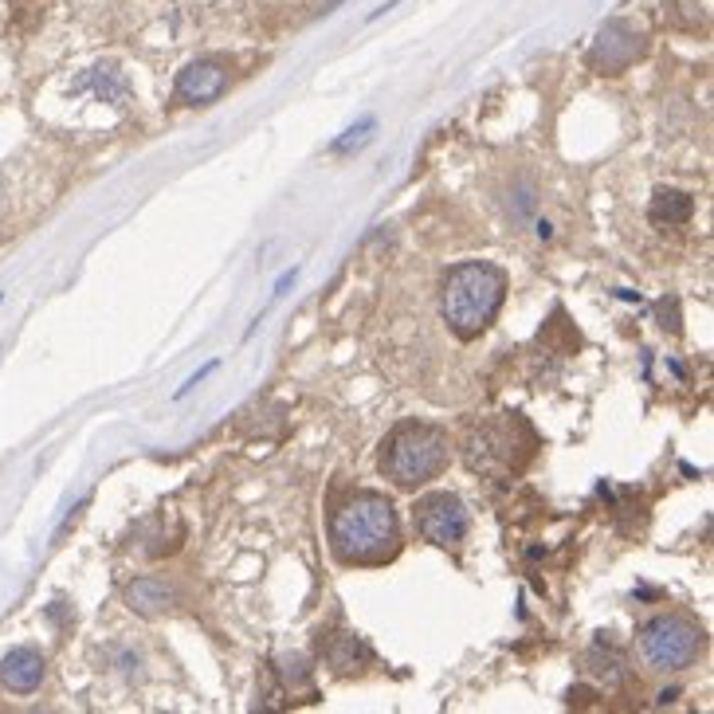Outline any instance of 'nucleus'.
<instances>
[{"label":"nucleus","instance_id":"nucleus-3","mask_svg":"<svg viewBox=\"0 0 714 714\" xmlns=\"http://www.w3.org/2000/svg\"><path fill=\"white\" fill-rule=\"evenodd\" d=\"M381 468L397 487H424L448 468V436L432 424H400L388 436Z\"/></svg>","mask_w":714,"mask_h":714},{"label":"nucleus","instance_id":"nucleus-15","mask_svg":"<svg viewBox=\"0 0 714 714\" xmlns=\"http://www.w3.org/2000/svg\"><path fill=\"white\" fill-rule=\"evenodd\" d=\"M393 4H397V0H388V4H385V9H393Z\"/></svg>","mask_w":714,"mask_h":714},{"label":"nucleus","instance_id":"nucleus-7","mask_svg":"<svg viewBox=\"0 0 714 714\" xmlns=\"http://www.w3.org/2000/svg\"><path fill=\"white\" fill-rule=\"evenodd\" d=\"M228 72L216 60H196L189 63L181 75H177V99L189 102V106H208L225 94Z\"/></svg>","mask_w":714,"mask_h":714},{"label":"nucleus","instance_id":"nucleus-9","mask_svg":"<svg viewBox=\"0 0 714 714\" xmlns=\"http://www.w3.org/2000/svg\"><path fill=\"white\" fill-rule=\"evenodd\" d=\"M174 601H177L174 585L157 582V577H138V582L126 589V604H130L138 616H157V612H165Z\"/></svg>","mask_w":714,"mask_h":714},{"label":"nucleus","instance_id":"nucleus-6","mask_svg":"<svg viewBox=\"0 0 714 714\" xmlns=\"http://www.w3.org/2000/svg\"><path fill=\"white\" fill-rule=\"evenodd\" d=\"M640 36L624 21H609L601 31H597V40H592V51H589V63L592 72L601 75H621L624 67H633L636 55H640Z\"/></svg>","mask_w":714,"mask_h":714},{"label":"nucleus","instance_id":"nucleus-13","mask_svg":"<svg viewBox=\"0 0 714 714\" xmlns=\"http://www.w3.org/2000/svg\"><path fill=\"white\" fill-rule=\"evenodd\" d=\"M213 369H216V361H208V366H204V369H201V373H193V378L184 381V385H181V393H177V397H184V393H193V388H196V385H201V381H204V378H208V373H213Z\"/></svg>","mask_w":714,"mask_h":714},{"label":"nucleus","instance_id":"nucleus-2","mask_svg":"<svg viewBox=\"0 0 714 714\" xmlns=\"http://www.w3.org/2000/svg\"><path fill=\"white\" fill-rule=\"evenodd\" d=\"M502 298H507V276L495 264H459L444 279L439 310L451 334L471 342L495 322Z\"/></svg>","mask_w":714,"mask_h":714},{"label":"nucleus","instance_id":"nucleus-10","mask_svg":"<svg viewBox=\"0 0 714 714\" xmlns=\"http://www.w3.org/2000/svg\"><path fill=\"white\" fill-rule=\"evenodd\" d=\"M691 213H694V201L687 193H679V189H660V193L652 196V204H648V216H652V225H660V228L687 225Z\"/></svg>","mask_w":714,"mask_h":714},{"label":"nucleus","instance_id":"nucleus-11","mask_svg":"<svg viewBox=\"0 0 714 714\" xmlns=\"http://www.w3.org/2000/svg\"><path fill=\"white\" fill-rule=\"evenodd\" d=\"M82 87H94V94H99L102 102H118V106H126V99H130V87H126V79L114 72V67H94V72L79 82V91Z\"/></svg>","mask_w":714,"mask_h":714},{"label":"nucleus","instance_id":"nucleus-8","mask_svg":"<svg viewBox=\"0 0 714 714\" xmlns=\"http://www.w3.org/2000/svg\"><path fill=\"white\" fill-rule=\"evenodd\" d=\"M0 684L16 694H31L43 684V655L36 648H16L0 660Z\"/></svg>","mask_w":714,"mask_h":714},{"label":"nucleus","instance_id":"nucleus-14","mask_svg":"<svg viewBox=\"0 0 714 714\" xmlns=\"http://www.w3.org/2000/svg\"><path fill=\"white\" fill-rule=\"evenodd\" d=\"M298 279V271L295 267H291V271H286V276H279V283H276V295H286V291H291V283H295Z\"/></svg>","mask_w":714,"mask_h":714},{"label":"nucleus","instance_id":"nucleus-4","mask_svg":"<svg viewBox=\"0 0 714 714\" xmlns=\"http://www.w3.org/2000/svg\"><path fill=\"white\" fill-rule=\"evenodd\" d=\"M703 652V628L691 616L660 612L640 628V655L652 672H679Z\"/></svg>","mask_w":714,"mask_h":714},{"label":"nucleus","instance_id":"nucleus-1","mask_svg":"<svg viewBox=\"0 0 714 714\" xmlns=\"http://www.w3.org/2000/svg\"><path fill=\"white\" fill-rule=\"evenodd\" d=\"M330 550L342 565H378L400 550L397 507L378 490H354L330 514Z\"/></svg>","mask_w":714,"mask_h":714},{"label":"nucleus","instance_id":"nucleus-12","mask_svg":"<svg viewBox=\"0 0 714 714\" xmlns=\"http://www.w3.org/2000/svg\"><path fill=\"white\" fill-rule=\"evenodd\" d=\"M373 130H378V118H361V123L349 126V130L330 145V153H349V150H357V145H366L369 138H373Z\"/></svg>","mask_w":714,"mask_h":714},{"label":"nucleus","instance_id":"nucleus-5","mask_svg":"<svg viewBox=\"0 0 714 714\" xmlns=\"http://www.w3.org/2000/svg\"><path fill=\"white\" fill-rule=\"evenodd\" d=\"M417 531L424 541L432 546H459V541L468 538V507L448 495V490H439V495H429V499L417 502Z\"/></svg>","mask_w":714,"mask_h":714}]
</instances>
